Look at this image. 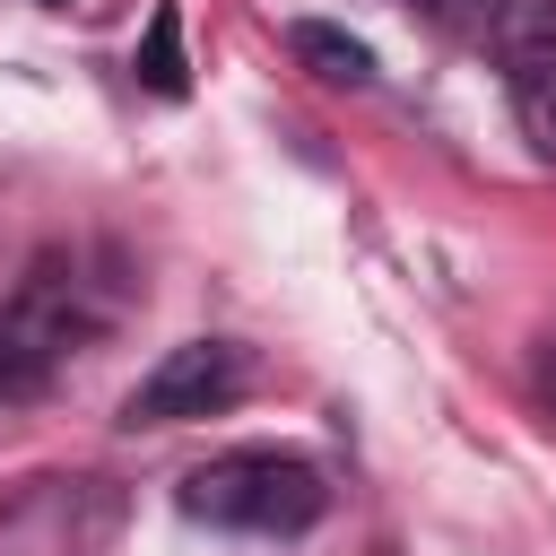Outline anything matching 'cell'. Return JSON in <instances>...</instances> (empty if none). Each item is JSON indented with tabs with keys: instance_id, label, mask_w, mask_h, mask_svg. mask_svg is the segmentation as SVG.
Segmentation results:
<instances>
[{
	"instance_id": "cell-1",
	"label": "cell",
	"mask_w": 556,
	"mask_h": 556,
	"mask_svg": "<svg viewBox=\"0 0 556 556\" xmlns=\"http://www.w3.org/2000/svg\"><path fill=\"white\" fill-rule=\"evenodd\" d=\"M174 504H182L191 521H208V530L295 539V530H313V521L330 513V486H321V469L295 460V452H217V460H200V469L174 486Z\"/></svg>"
},
{
	"instance_id": "cell-2",
	"label": "cell",
	"mask_w": 556,
	"mask_h": 556,
	"mask_svg": "<svg viewBox=\"0 0 556 556\" xmlns=\"http://www.w3.org/2000/svg\"><path fill=\"white\" fill-rule=\"evenodd\" d=\"M235 391H243V356L226 339H182L139 374V391L122 400V426H182V417L226 408Z\"/></svg>"
},
{
	"instance_id": "cell-3",
	"label": "cell",
	"mask_w": 556,
	"mask_h": 556,
	"mask_svg": "<svg viewBox=\"0 0 556 556\" xmlns=\"http://www.w3.org/2000/svg\"><path fill=\"white\" fill-rule=\"evenodd\" d=\"M287 52H295L321 87H365V78H374V43L348 35V26H321V17H295V26H287Z\"/></svg>"
},
{
	"instance_id": "cell-4",
	"label": "cell",
	"mask_w": 556,
	"mask_h": 556,
	"mask_svg": "<svg viewBox=\"0 0 556 556\" xmlns=\"http://www.w3.org/2000/svg\"><path fill=\"white\" fill-rule=\"evenodd\" d=\"M513 70V113H521V139L556 165V52H521L504 61Z\"/></svg>"
},
{
	"instance_id": "cell-5",
	"label": "cell",
	"mask_w": 556,
	"mask_h": 556,
	"mask_svg": "<svg viewBox=\"0 0 556 556\" xmlns=\"http://www.w3.org/2000/svg\"><path fill=\"white\" fill-rule=\"evenodd\" d=\"M139 78H148L156 96H182V87H191V70H182V9H174V0H156V17H148V35H139Z\"/></svg>"
},
{
	"instance_id": "cell-6",
	"label": "cell",
	"mask_w": 556,
	"mask_h": 556,
	"mask_svg": "<svg viewBox=\"0 0 556 556\" xmlns=\"http://www.w3.org/2000/svg\"><path fill=\"white\" fill-rule=\"evenodd\" d=\"M408 9H426V17H443V26H469V35H478L495 0H408Z\"/></svg>"
}]
</instances>
